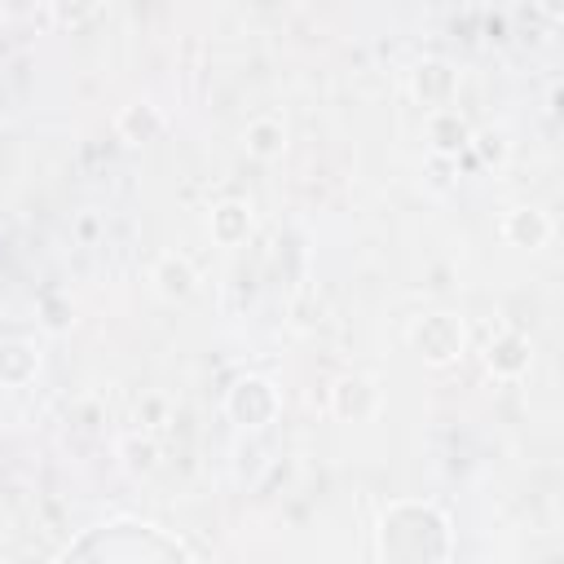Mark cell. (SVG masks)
I'll return each instance as SVG.
<instances>
[{"instance_id": "cell-13", "label": "cell", "mask_w": 564, "mask_h": 564, "mask_svg": "<svg viewBox=\"0 0 564 564\" xmlns=\"http://www.w3.org/2000/svg\"><path fill=\"white\" fill-rule=\"evenodd\" d=\"M242 145L256 163H273L286 154V123L278 115H256L247 128H242Z\"/></svg>"}, {"instance_id": "cell-15", "label": "cell", "mask_w": 564, "mask_h": 564, "mask_svg": "<svg viewBox=\"0 0 564 564\" xmlns=\"http://www.w3.org/2000/svg\"><path fill=\"white\" fill-rule=\"evenodd\" d=\"M467 150H476V159L485 167H502L507 163V137L502 132H471V145Z\"/></svg>"}, {"instance_id": "cell-8", "label": "cell", "mask_w": 564, "mask_h": 564, "mask_svg": "<svg viewBox=\"0 0 564 564\" xmlns=\"http://www.w3.org/2000/svg\"><path fill=\"white\" fill-rule=\"evenodd\" d=\"M502 238H507V247H520V251H542V247L555 238V220H551L542 207L520 203V207H511V212L502 216Z\"/></svg>"}, {"instance_id": "cell-3", "label": "cell", "mask_w": 564, "mask_h": 564, "mask_svg": "<svg viewBox=\"0 0 564 564\" xmlns=\"http://www.w3.org/2000/svg\"><path fill=\"white\" fill-rule=\"evenodd\" d=\"M410 348L423 357V366H454L467 352V322L458 313H423L410 326Z\"/></svg>"}, {"instance_id": "cell-4", "label": "cell", "mask_w": 564, "mask_h": 564, "mask_svg": "<svg viewBox=\"0 0 564 564\" xmlns=\"http://www.w3.org/2000/svg\"><path fill=\"white\" fill-rule=\"evenodd\" d=\"M326 405L339 423H370L379 410H383V388L375 375H361V370H348L330 383L326 392Z\"/></svg>"}, {"instance_id": "cell-14", "label": "cell", "mask_w": 564, "mask_h": 564, "mask_svg": "<svg viewBox=\"0 0 564 564\" xmlns=\"http://www.w3.org/2000/svg\"><path fill=\"white\" fill-rule=\"evenodd\" d=\"M119 458H123V467H128V471L145 476V471H154V467H159L163 445H159L150 432H128V436L119 441Z\"/></svg>"}, {"instance_id": "cell-19", "label": "cell", "mask_w": 564, "mask_h": 564, "mask_svg": "<svg viewBox=\"0 0 564 564\" xmlns=\"http://www.w3.org/2000/svg\"><path fill=\"white\" fill-rule=\"evenodd\" d=\"M9 564H40V560H35V555H13Z\"/></svg>"}, {"instance_id": "cell-9", "label": "cell", "mask_w": 564, "mask_h": 564, "mask_svg": "<svg viewBox=\"0 0 564 564\" xmlns=\"http://www.w3.org/2000/svg\"><path fill=\"white\" fill-rule=\"evenodd\" d=\"M427 145H432L436 159H458V154H467V145H471V123H467V115L454 110V106L432 110V115H427Z\"/></svg>"}, {"instance_id": "cell-12", "label": "cell", "mask_w": 564, "mask_h": 564, "mask_svg": "<svg viewBox=\"0 0 564 564\" xmlns=\"http://www.w3.org/2000/svg\"><path fill=\"white\" fill-rule=\"evenodd\" d=\"M40 375V348L22 335L0 339V388H26Z\"/></svg>"}, {"instance_id": "cell-10", "label": "cell", "mask_w": 564, "mask_h": 564, "mask_svg": "<svg viewBox=\"0 0 564 564\" xmlns=\"http://www.w3.org/2000/svg\"><path fill=\"white\" fill-rule=\"evenodd\" d=\"M251 229H256V212H251L247 198H220V203L207 212V234H212V242H220V247L247 242Z\"/></svg>"}, {"instance_id": "cell-6", "label": "cell", "mask_w": 564, "mask_h": 564, "mask_svg": "<svg viewBox=\"0 0 564 564\" xmlns=\"http://www.w3.org/2000/svg\"><path fill=\"white\" fill-rule=\"evenodd\" d=\"M410 93H414L419 106H427V115L432 110H445L454 101V93H458V70L445 57H423L410 70Z\"/></svg>"}, {"instance_id": "cell-18", "label": "cell", "mask_w": 564, "mask_h": 564, "mask_svg": "<svg viewBox=\"0 0 564 564\" xmlns=\"http://www.w3.org/2000/svg\"><path fill=\"white\" fill-rule=\"evenodd\" d=\"M93 13H97V4H88V9H57L62 22H84V18H93Z\"/></svg>"}, {"instance_id": "cell-11", "label": "cell", "mask_w": 564, "mask_h": 564, "mask_svg": "<svg viewBox=\"0 0 564 564\" xmlns=\"http://www.w3.org/2000/svg\"><path fill=\"white\" fill-rule=\"evenodd\" d=\"M163 128H167V119H163V110H159L150 97H137V101L119 106V115H115V132H119V141H128V145H145V141H154Z\"/></svg>"}, {"instance_id": "cell-5", "label": "cell", "mask_w": 564, "mask_h": 564, "mask_svg": "<svg viewBox=\"0 0 564 564\" xmlns=\"http://www.w3.org/2000/svg\"><path fill=\"white\" fill-rule=\"evenodd\" d=\"M150 291L163 304H189L198 295V264L185 251H163L150 264Z\"/></svg>"}, {"instance_id": "cell-1", "label": "cell", "mask_w": 564, "mask_h": 564, "mask_svg": "<svg viewBox=\"0 0 564 564\" xmlns=\"http://www.w3.org/2000/svg\"><path fill=\"white\" fill-rule=\"evenodd\" d=\"M375 546L383 564H449L454 524L427 498H392L379 511Z\"/></svg>"}, {"instance_id": "cell-16", "label": "cell", "mask_w": 564, "mask_h": 564, "mask_svg": "<svg viewBox=\"0 0 564 564\" xmlns=\"http://www.w3.org/2000/svg\"><path fill=\"white\" fill-rule=\"evenodd\" d=\"M40 308H44V326H48V330H66V326L75 322V308H70L62 295H44Z\"/></svg>"}, {"instance_id": "cell-2", "label": "cell", "mask_w": 564, "mask_h": 564, "mask_svg": "<svg viewBox=\"0 0 564 564\" xmlns=\"http://www.w3.org/2000/svg\"><path fill=\"white\" fill-rule=\"evenodd\" d=\"M225 419L242 432H260L269 427L278 414H282V392L273 379L264 375H238L229 388H225Z\"/></svg>"}, {"instance_id": "cell-17", "label": "cell", "mask_w": 564, "mask_h": 564, "mask_svg": "<svg viewBox=\"0 0 564 564\" xmlns=\"http://www.w3.org/2000/svg\"><path fill=\"white\" fill-rule=\"evenodd\" d=\"M163 414H167V397H163V392L141 397V405H137V423H141V427H154ZM141 427H137V432H141Z\"/></svg>"}, {"instance_id": "cell-7", "label": "cell", "mask_w": 564, "mask_h": 564, "mask_svg": "<svg viewBox=\"0 0 564 564\" xmlns=\"http://www.w3.org/2000/svg\"><path fill=\"white\" fill-rule=\"evenodd\" d=\"M529 366H533V344H529L520 330H502V335L489 339V348H485V370H489L498 383L524 379Z\"/></svg>"}]
</instances>
